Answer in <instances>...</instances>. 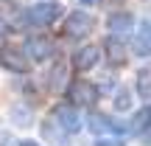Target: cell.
<instances>
[{
  "label": "cell",
  "mask_w": 151,
  "mask_h": 146,
  "mask_svg": "<svg viewBox=\"0 0 151 146\" xmlns=\"http://www.w3.org/2000/svg\"><path fill=\"white\" fill-rule=\"evenodd\" d=\"M65 96L70 98L73 104H78V107H92V104L98 101V87L90 84V81H84V79H76V81L67 84Z\"/></svg>",
  "instance_id": "cell-2"
},
{
  "label": "cell",
  "mask_w": 151,
  "mask_h": 146,
  "mask_svg": "<svg viewBox=\"0 0 151 146\" xmlns=\"http://www.w3.org/2000/svg\"><path fill=\"white\" fill-rule=\"evenodd\" d=\"M0 68H6L9 73H28L31 62H28V56L22 54L20 48L3 45V48H0Z\"/></svg>",
  "instance_id": "cell-5"
},
{
  "label": "cell",
  "mask_w": 151,
  "mask_h": 146,
  "mask_svg": "<svg viewBox=\"0 0 151 146\" xmlns=\"http://www.w3.org/2000/svg\"><path fill=\"white\" fill-rule=\"evenodd\" d=\"M151 45H148V23H143L140 31H137V42H134V54L137 56H148Z\"/></svg>",
  "instance_id": "cell-12"
},
{
  "label": "cell",
  "mask_w": 151,
  "mask_h": 146,
  "mask_svg": "<svg viewBox=\"0 0 151 146\" xmlns=\"http://www.w3.org/2000/svg\"><path fill=\"white\" fill-rule=\"evenodd\" d=\"M98 56H101V51H98L95 45H84V48H78L73 54V68L78 73H87V70H92V68L98 65Z\"/></svg>",
  "instance_id": "cell-8"
},
{
  "label": "cell",
  "mask_w": 151,
  "mask_h": 146,
  "mask_svg": "<svg viewBox=\"0 0 151 146\" xmlns=\"http://www.w3.org/2000/svg\"><path fill=\"white\" fill-rule=\"evenodd\" d=\"M95 28V17L87 14V11H73V14L65 17V34L73 39H81Z\"/></svg>",
  "instance_id": "cell-4"
},
{
  "label": "cell",
  "mask_w": 151,
  "mask_h": 146,
  "mask_svg": "<svg viewBox=\"0 0 151 146\" xmlns=\"http://www.w3.org/2000/svg\"><path fill=\"white\" fill-rule=\"evenodd\" d=\"M104 48H106V59L112 65H126L129 62V48H126V42L120 37H106Z\"/></svg>",
  "instance_id": "cell-9"
},
{
  "label": "cell",
  "mask_w": 151,
  "mask_h": 146,
  "mask_svg": "<svg viewBox=\"0 0 151 146\" xmlns=\"http://www.w3.org/2000/svg\"><path fill=\"white\" fill-rule=\"evenodd\" d=\"M62 73H65V65H56L53 68V76H50V87H53L56 93L65 90V87H62Z\"/></svg>",
  "instance_id": "cell-15"
},
{
  "label": "cell",
  "mask_w": 151,
  "mask_h": 146,
  "mask_svg": "<svg viewBox=\"0 0 151 146\" xmlns=\"http://www.w3.org/2000/svg\"><path fill=\"white\" fill-rule=\"evenodd\" d=\"M62 3L59 0H39V3H34L31 9L25 11V17L34 23V25H53L56 20L62 17Z\"/></svg>",
  "instance_id": "cell-1"
},
{
  "label": "cell",
  "mask_w": 151,
  "mask_h": 146,
  "mask_svg": "<svg viewBox=\"0 0 151 146\" xmlns=\"http://www.w3.org/2000/svg\"><path fill=\"white\" fill-rule=\"evenodd\" d=\"M53 42H50L48 37H39V34H34V37H28L25 39V51L22 54L28 56V59H34V62H48L50 56H53Z\"/></svg>",
  "instance_id": "cell-6"
},
{
  "label": "cell",
  "mask_w": 151,
  "mask_h": 146,
  "mask_svg": "<svg viewBox=\"0 0 151 146\" xmlns=\"http://www.w3.org/2000/svg\"><path fill=\"white\" fill-rule=\"evenodd\" d=\"M95 146H123V141H120V138H109V135H104Z\"/></svg>",
  "instance_id": "cell-17"
},
{
  "label": "cell",
  "mask_w": 151,
  "mask_h": 146,
  "mask_svg": "<svg viewBox=\"0 0 151 146\" xmlns=\"http://www.w3.org/2000/svg\"><path fill=\"white\" fill-rule=\"evenodd\" d=\"M115 110H118V113H129L132 110V93L129 90H118V96H115Z\"/></svg>",
  "instance_id": "cell-14"
},
{
  "label": "cell",
  "mask_w": 151,
  "mask_h": 146,
  "mask_svg": "<svg viewBox=\"0 0 151 146\" xmlns=\"http://www.w3.org/2000/svg\"><path fill=\"white\" fill-rule=\"evenodd\" d=\"M148 115H151L148 107H140V110L134 113V118L126 124V129H129V132H146V126H148Z\"/></svg>",
  "instance_id": "cell-11"
},
{
  "label": "cell",
  "mask_w": 151,
  "mask_h": 146,
  "mask_svg": "<svg viewBox=\"0 0 151 146\" xmlns=\"http://www.w3.org/2000/svg\"><path fill=\"white\" fill-rule=\"evenodd\" d=\"M137 96L140 98L151 96V70H140L137 73Z\"/></svg>",
  "instance_id": "cell-13"
},
{
  "label": "cell",
  "mask_w": 151,
  "mask_h": 146,
  "mask_svg": "<svg viewBox=\"0 0 151 146\" xmlns=\"http://www.w3.org/2000/svg\"><path fill=\"white\" fill-rule=\"evenodd\" d=\"M78 3H81V6H98L101 0H78Z\"/></svg>",
  "instance_id": "cell-18"
},
{
  "label": "cell",
  "mask_w": 151,
  "mask_h": 146,
  "mask_svg": "<svg viewBox=\"0 0 151 146\" xmlns=\"http://www.w3.org/2000/svg\"><path fill=\"white\" fill-rule=\"evenodd\" d=\"M11 115H14V124L17 126H28V124H31V118H28V113H25V110H11Z\"/></svg>",
  "instance_id": "cell-16"
},
{
  "label": "cell",
  "mask_w": 151,
  "mask_h": 146,
  "mask_svg": "<svg viewBox=\"0 0 151 146\" xmlns=\"http://www.w3.org/2000/svg\"><path fill=\"white\" fill-rule=\"evenodd\" d=\"M53 121H56V126H59L65 135H73V132H78L81 129V115H78V110L73 107V104H56L53 107Z\"/></svg>",
  "instance_id": "cell-3"
},
{
  "label": "cell",
  "mask_w": 151,
  "mask_h": 146,
  "mask_svg": "<svg viewBox=\"0 0 151 146\" xmlns=\"http://www.w3.org/2000/svg\"><path fill=\"white\" fill-rule=\"evenodd\" d=\"M20 146H39L37 141H20Z\"/></svg>",
  "instance_id": "cell-19"
},
{
  "label": "cell",
  "mask_w": 151,
  "mask_h": 146,
  "mask_svg": "<svg viewBox=\"0 0 151 146\" xmlns=\"http://www.w3.org/2000/svg\"><path fill=\"white\" fill-rule=\"evenodd\" d=\"M106 28L112 34H126L134 28V17L129 14V11H115V14L106 17Z\"/></svg>",
  "instance_id": "cell-10"
},
{
  "label": "cell",
  "mask_w": 151,
  "mask_h": 146,
  "mask_svg": "<svg viewBox=\"0 0 151 146\" xmlns=\"http://www.w3.org/2000/svg\"><path fill=\"white\" fill-rule=\"evenodd\" d=\"M87 126H90L95 135H112V132H123L126 126L123 124H118V121H112L109 115H104V113H95V115H90L87 118Z\"/></svg>",
  "instance_id": "cell-7"
},
{
  "label": "cell",
  "mask_w": 151,
  "mask_h": 146,
  "mask_svg": "<svg viewBox=\"0 0 151 146\" xmlns=\"http://www.w3.org/2000/svg\"><path fill=\"white\" fill-rule=\"evenodd\" d=\"M0 34H3V20H0Z\"/></svg>",
  "instance_id": "cell-20"
}]
</instances>
